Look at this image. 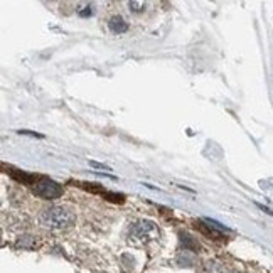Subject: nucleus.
<instances>
[{
    "instance_id": "nucleus-9",
    "label": "nucleus",
    "mask_w": 273,
    "mask_h": 273,
    "mask_svg": "<svg viewBox=\"0 0 273 273\" xmlns=\"http://www.w3.org/2000/svg\"><path fill=\"white\" fill-rule=\"evenodd\" d=\"M128 7L132 9V12L138 14V12H142V10L145 9V3H143V2H135V0H132V2H128Z\"/></svg>"
},
{
    "instance_id": "nucleus-6",
    "label": "nucleus",
    "mask_w": 273,
    "mask_h": 273,
    "mask_svg": "<svg viewBox=\"0 0 273 273\" xmlns=\"http://www.w3.org/2000/svg\"><path fill=\"white\" fill-rule=\"evenodd\" d=\"M73 184L74 185L78 184L81 189H85V191H88V192H93V194H101V196H103L106 192V189L103 187V185L94 184V182H73Z\"/></svg>"
},
{
    "instance_id": "nucleus-10",
    "label": "nucleus",
    "mask_w": 273,
    "mask_h": 273,
    "mask_svg": "<svg viewBox=\"0 0 273 273\" xmlns=\"http://www.w3.org/2000/svg\"><path fill=\"white\" fill-rule=\"evenodd\" d=\"M21 135H27V136H34V138H44L43 134H37V132H30V130H17Z\"/></svg>"
},
{
    "instance_id": "nucleus-5",
    "label": "nucleus",
    "mask_w": 273,
    "mask_h": 273,
    "mask_svg": "<svg viewBox=\"0 0 273 273\" xmlns=\"http://www.w3.org/2000/svg\"><path fill=\"white\" fill-rule=\"evenodd\" d=\"M108 27H110V30H112V32H115V34H123V32H127V30H128V24L123 21V19L116 15V17L110 19Z\"/></svg>"
},
{
    "instance_id": "nucleus-1",
    "label": "nucleus",
    "mask_w": 273,
    "mask_h": 273,
    "mask_svg": "<svg viewBox=\"0 0 273 273\" xmlns=\"http://www.w3.org/2000/svg\"><path fill=\"white\" fill-rule=\"evenodd\" d=\"M41 223L49 229H66L74 223V214L66 207H49L41 214Z\"/></svg>"
},
{
    "instance_id": "nucleus-2",
    "label": "nucleus",
    "mask_w": 273,
    "mask_h": 273,
    "mask_svg": "<svg viewBox=\"0 0 273 273\" xmlns=\"http://www.w3.org/2000/svg\"><path fill=\"white\" fill-rule=\"evenodd\" d=\"M34 194L41 199H58L63 196V187L56 181L47 179V177H41L34 185Z\"/></svg>"
},
{
    "instance_id": "nucleus-7",
    "label": "nucleus",
    "mask_w": 273,
    "mask_h": 273,
    "mask_svg": "<svg viewBox=\"0 0 273 273\" xmlns=\"http://www.w3.org/2000/svg\"><path fill=\"white\" fill-rule=\"evenodd\" d=\"M181 243L184 245V250H192V251H197V250H199V245H197L189 234H181Z\"/></svg>"
},
{
    "instance_id": "nucleus-8",
    "label": "nucleus",
    "mask_w": 273,
    "mask_h": 273,
    "mask_svg": "<svg viewBox=\"0 0 273 273\" xmlns=\"http://www.w3.org/2000/svg\"><path fill=\"white\" fill-rule=\"evenodd\" d=\"M105 199H108L110 203H115V204H123L125 203V196L123 194H118V192H110L106 191L103 194Z\"/></svg>"
},
{
    "instance_id": "nucleus-12",
    "label": "nucleus",
    "mask_w": 273,
    "mask_h": 273,
    "mask_svg": "<svg viewBox=\"0 0 273 273\" xmlns=\"http://www.w3.org/2000/svg\"><path fill=\"white\" fill-rule=\"evenodd\" d=\"M91 14H93V7H85V10H79V15H81V17H88Z\"/></svg>"
},
{
    "instance_id": "nucleus-11",
    "label": "nucleus",
    "mask_w": 273,
    "mask_h": 273,
    "mask_svg": "<svg viewBox=\"0 0 273 273\" xmlns=\"http://www.w3.org/2000/svg\"><path fill=\"white\" fill-rule=\"evenodd\" d=\"M90 165L91 167H96V169H103V170H112V167L106 165V164H101V162H94V160H90Z\"/></svg>"
},
{
    "instance_id": "nucleus-3",
    "label": "nucleus",
    "mask_w": 273,
    "mask_h": 273,
    "mask_svg": "<svg viewBox=\"0 0 273 273\" xmlns=\"http://www.w3.org/2000/svg\"><path fill=\"white\" fill-rule=\"evenodd\" d=\"M132 234H134V238L136 240H154V238L159 236V231L155 225L152 221H140L136 223L134 226V229H132Z\"/></svg>"
},
{
    "instance_id": "nucleus-4",
    "label": "nucleus",
    "mask_w": 273,
    "mask_h": 273,
    "mask_svg": "<svg viewBox=\"0 0 273 273\" xmlns=\"http://www.w3.org/2000/svg\"><path fill=\"white\" fill-rule=\"evenodd\" d=\"M7 172L10 174V177L12 179H15L17 182H22V184H34L36 185V177L34 176H30V174H25V172H22V170H17V169H9Z\"/></svg>"
},
{
    "instance_id": "nucleus-13",
    "label": "nucleus",
    "mask_w": 273,
    "mask_h": 273,
    "mask_svg": "<svg viewBox=\"0 0 273 273\" xmlns=\"http://www.w3.org/2000/svg\"><path fill=\"white\" fill-rule=\"evenodd\" d=\"M256 206H258V207H260V209H261V211H263V212H267V214H270V216H273V211L270 209V207L263 206V204H256Z\"/></svg>"
}]
</instances>
